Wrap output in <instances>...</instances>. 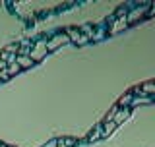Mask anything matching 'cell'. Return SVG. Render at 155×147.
<instances>
[{
	"label": "cell",
	"instance_id": "cell-1",
	"mask_svg": "<svg viewBox=\"0 0 155 147\" xmlns=\"http://www.w3.org/2000/svg\"><path fill=\"white\" fill-rule=\"evenodd\" d=\"M45 54H47V51H43V43H37V48L33 52H29V58H31V62H39Z\"/></svg>",
	"mask_w": 155,
	"mask_h": 147
},
{
	"label": "cell",
	"instance_id": "cell-2",
	"mask_svg": "<svg viewBox=\"0 0 155 147\" xmlns=\"http://www.w3.org/2000/svg\"><path fill=\"white\" fill-rule=\"evenodd\" d=\"M68 41H70V37H66V35H60V37L52 39V41H48L45 47L48 48V51H52V48H56L58 45H64V43H68Z\"/></svg>",
	"mask_w": 155,
	"mask_h": 147
},
{
	"label": "cell",
	"instance_id": "cell-3",
	"mask_svg": "<svg viewBox=\"0 0 155 147\" xmlns=\"http://www.w3.org/2000/svg\"><path fill=\"white\" fill-rule=\"evenodd\" d=\"M128 114H130V110L128 109H124V110H120V112H116V116L113 118V124H120L124 118H128Z\"/></svg>",
	"mask_w": 155,
	"mask_h": 147
},
{
	"label": "cell",
	"instance_id": "cell-4",
	"mask_svg": "<svg viewBox=\"0 0 155 147\" xmlns=\"http://www.w3.org/2000/svg\"><path fill=\"white\" fill-rule=\"evenodd\" d=\"M16 64L21 68V66H31L33 62H31V58H25V56H18L16 58Z\"/></svg>",
	"mask_w": 155,
	"mask_h": 147
},
{
	"label": "cell",
	"instance_id": "cell-5",
	"mask_svg": "<svg viewBox=\"0 0 155 147\" xmlns=\"http://www.w3.org/2000/svg\"><path fill=\"white\" fill-rule=\"evenodd\" d=\"M19 70H21V68H19V66L16 64V62H14V64H10V66H8V70H6V74H8V76H14V74H18Z\"/></svg>",
	"mask_w": 155,
	"mask_h": 147
},
{
	"label": "cell",
	"instance_id": "cell-6",
	"mask_svg": "<svg viewBox=\"0 0 155 147\" xmlns=\"http://www.w3.org/2000/svg\"><path fill=\"white\" fill-rule=\"evenodd\" d=\"M130 103H132V95H130V93H128V95H124V97H122V99H120V101H118V106H124V105H130Z\"/></svg>",
	"mask_w": 155,
	"mask_h": 147
},
{
	"label": "cell",
	"instance_id": "cell-7",
	"mask_svg": "<svg viewBox=\"0 0 155 147\" xmlns=\"http://www.w3.org/2000/svg\"><path fill=\"white\" fill-rule=\"evenodd\" d=\"M153 89H155V85H153L151 81H149L147 85H143V91H145V93H153Z\"/></svg>",
	"mask_w": 155,
	"mask_h": 147
},
{
	"label": "cell",
	"instance_id": "cell-8",
	"mask_svg": "<svg viewBox=\"0 0 155 147\" xmlns=\"http://www.w3.org/2000/svg\"><path fill=\"white\" fill-rule=\"evenodd\" d=\"M8 74H6V70H2V72H0V80H8Z\"/></svg>",
	"mask_w": 155,
	"mask_h": 147
},
{
	"label": "cell",
	"instance_id": "cell-9",
	"mask_svg": "<svg viewBox=\"0 0 155 147\" xmlns=\"http://www.w3.org/2000/svg\"><path fill=\"white\" fill-rule=\"evenodd\" d=\"M56 145H58V141H51V143L45 145V147H56Z\"/></svg>",
	"mask_w": 155,
	"mask_h": 147
},
{
	"label": "cell",
	"instance_id": "cell-10",
	"mask_svg": "<svg viewBox=\"0 0 155 147\" xmlns=\"http://www.w3.org/2000/svg\"><path fill=\"white\" fill-rule=\"evenodd\" d=\"M58 143H60V145H56V147H66L64 143H62V141H58Z\"/></svg>",
	"mask_w": 155,
	"mask_h": 147
},
{
	"label": "cell",
	"instance_id": "cell-11",
	"mask_svg": "<svg viewBox=\"0 0 155 147\" xmlns=\"http://www.w3.org/2000/svg\"><path fill=\"white\" fill-rule=\"evenodd\" d=\"M0 147H4V145H0Z\"/></svg>",
	"mask_w": 155,
	"mask_h": 147
}]
</instances>
